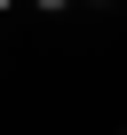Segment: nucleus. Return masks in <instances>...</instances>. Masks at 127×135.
<instances>
[{
  "label": "nucleus",
  "instance_id": "obj_1",
  "mask_svg": "<svg viewBox=\"0 0 127 135\" xmlns=\"http://www.w3.org/2000/svg\"><path fill=\"white\" fill-rule=\"evenodd\" d=\"M32 8H40V16H64V8H72V0H32Z\"/></svg>",
  "mask_w": 127,
  "mask_h": 135
},
{
  "label": "nucleus",
  "instance_id": "obj_2",
  "mask_svg": "<svg viewBox=\"0 0 127 135\" xmlns=\"http://www.w3.org/2000/svg\"><path fill=\"white\" fill-rule=\"evenodd\" d=\"M8 8H16V0H0V16H8Z\"/></svg>",
  "mask_w": 127,
  "mask_h": 135
},
{
  "label": "nucleus",
  "instance_id": "obj_3",
  "mask_svg": "<svg viewBox=\"0 0 127 135\" xmlns=\"http://www.w3.org/2000/svg\"><path fill=\"white\" fill-rule=\"evenodd\" d=\"M87 8H111V0H87Z\"/></svg>",
  "mask_w": 127,
  "mask_h": 135
},
{
  "label": "nucleus",
  "instance_id": "obj_4",
  "mask_svg": "<svg viewBox=\"0 0 127 135\" xmlns=\"http://www.w3.org/2000/svg\"><path fill=\"white\" fill-rule=\"evenodd\" d=\"M119 135H127V119H119Z\"/></svg>",
  "mask_w": 127,
  "mask_h": 135
}]
</instances>
